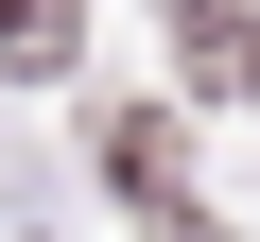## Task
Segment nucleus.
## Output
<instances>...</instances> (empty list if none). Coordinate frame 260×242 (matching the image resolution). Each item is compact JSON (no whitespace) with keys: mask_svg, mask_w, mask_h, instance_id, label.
I'll return each instance as SVG.
<instances>
[{"mask_svg":"<svg viewBox=\"0 0 260 242\" xmlns=\"http://www.w3.org/2000/svg\"><path fill=\"white\" fill-rule=\"evenodd\" d=\"M104 173L139 190V208H174V121H156V104H139V121H104Z\"/></svg>","mask_w":260,"mask_h":242,"instance_id":"2","label":"nucleus"},{"mask_svg":"<svg viewBox=\"0 0 260 242\" xmlns=\"http://www.w3.org/2000/svg\"><path fill=\"white\" fill-rule=\"evenodd\" d=\"M0 52L18 69H70V0H0Z\"/></svg>","mask_w":260,"mask_h":242,"instance_id":"3","label":"nucleus"},{"mask_svg":"<svg viewBox=\"0 0 260 242\" xmlns=\"http://www.w3.org/2000/svg\"><path fill=\"white\" fill-rule=\"evenodd\" d=\"M174 69L243 104V87H260V0H174Z\"/></svg>","mask_w":260,"mask_h":242,"instance_id":"1","label":"nucleus"}]
</instances>
